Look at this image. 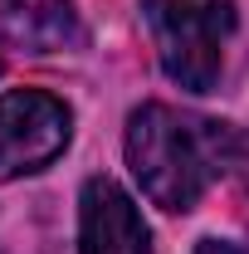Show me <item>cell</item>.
<instances>
[{"label":"cell","instance_id":"cell-1","mask_svg":"<svg viewBox=\"0 0 249 254\" xmlns=\"http://www.w3.org/2000/svg\"><path fill=\"white\" fill-rule=\"evenodd\" d=\"M235 152L240 137L225 123L190 118L166 103H142L127 118V166L161 210H190L220 171L235 166Z\"/></svg>","mask_w":249,"mask_h":254},{"label":"cell","instance_id":"cell-2","mask_svg":"<svg viewBox=\"0 0 249 254\" xmlns=\"http://www.w3.org/2000/svg\"><path fill=\"white\" fill-rule=\"evenodd\" d=\"M147 30L171 83L210 93L225 68V34L235 30L230 0H142Z\"/></svg>","mask_w":249,"mask_h":254},{"label":"cell","instance_id":"cell-3","mask_svg":"<svg viewBox=\"0 0 249 254\" xmlns=\"http://www.w3.org/2000/svg\"><path fill=\"white\" fill-rule=\"evenodd\" d=\"M73 118L44 88H10L0 93V181L34 176L54 166L68 147Z\"/></svg>","mask_w":249,"mask_h":254},{"label":"cell","instance_id":"cell-4","mask_svg":"<svg viewBox=\"0 0 249 254\" xmlns=\"http://www.w3.org/2000/svg\"><path fill=\"white\" fill-rule=\"evenodd\" d=\"M78 254H152L137 200L118 181L93 176L78 200Z\"/></svg>","mask_w":249,"mask_h":254},{"label":"cell","instance_id":"cell-5","mask_svg":"<svg viewBox=\"0 0 249 254\" xmlns=\"http://www.w3.org/2000/svg\"><path fill=\"white\" fill-rule=\"evenodd\" d=\"M83 39L73 0H0V44L25 54H59Z\"/></svg>","mask_w":249,"mask_h":254},{"label":"cell","instance_id":"cell-6","mask_svg":"<svg viewBox=\"0 0 249 254\" xmlns=\"http://www.w3.org/2000/svg\"><path fill=\"white\" fill-rule=\"evenodd\" d=\"M195 254H249V250H245V245H235V240H215V235H210V240L195 245Z\"/></svg>","mask_w":249,"mask_h":254}]
</instances>
